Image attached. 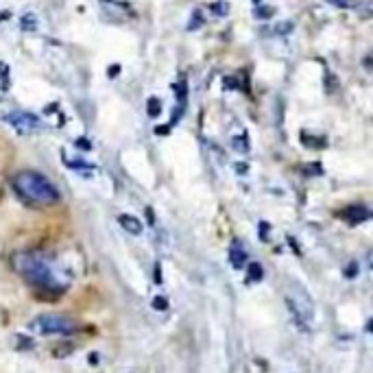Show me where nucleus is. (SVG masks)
I'll return each instance as SVG.
<instances>
[{"label": "nucleus", "mask_w": 373, "mask_h": 373, "mask_svg": "<svg viewBox=\"0 0 373 373\" xmlns=\"http://www.w3.org/2000/svg\"><path fill=\"white\" fill-rule=\"evenodd\" d=\"M13 190L22 201H26L29 205H35V207H50L61 201V194L55 188L52 181L35 170L17 172L13 177Z\"/></svg>", "instance_id": "1"}, {"label": "nucleus", "mask_w": 373, "mask_h": 373, "mask_svg": "<svg viewBox=\"0 0 373 373\" xmlns=\"http://www.w3.org/2000/svg\"><path fill=\"white\" fill-rule=\"evenodd\" d=\"M11 267L20 277H24L29 284L38 288H55L57 290V281H55V273L50 269V262L35 251H24L11 258Z\"/></svg>", "instance_id": "2"}, {"label": "nucleus", "mask_w": 373, "mask_h": 373, "mask_svg": "<svg viewBox=\"0 0 373 373\" xmlns=\"http://www.w3.org/2000/svg\"><path fill=\"white\" fill-rule=\"evenodd\" d=\"M284 301H286V306H288L290 314H293L295 323L301 327V330H308V327L312 325V319H314V304H312L310 295H308L301 286L290 284V286L286 288Z\"/></svg>", "instance_id": "3"}, {"label": "nucleus", "mask_w": 373, "mask_h": 373, "mask_svg": "<svg viewBox=\"0 0 373 373\" xmlns=\"http://www.w3.org/2000/svg\"><path fill=\"white\" fill-rule=\"evenodd\" d=\"M31 327L40 334H59V336L77 332V323L63 314H42L31 323Z\"/></svg>", "instance_id": "4"}, {"label": "nucleus", "mask_w": 373, "mask_h": 373, "mask_svg": "<svg viewBox=\"0 0 373 373\" xmlns=\"http://www.w3.org/2000/svg\"><path fill=\"white\" fill-rule=\"evenodd\" d=\"M5 122L17 127L20 131H31V129H40V118L29 112H11V114H3L0 116Z\"/></svg>", "instance_id": "5"}, {"label": "nucleus", "mask_w": 373, "mask_h": 373, "mask_svg": "<svg viewBox=\"0 0 373 373\" xmlns=\"http://www.w3.org/2000/svg\"><path fill=\"white\" fill-rule=\"evenodd\" d=\"M339 216L343 218V221H347L349 225H358V223H365L367 218L371 216V212H369V207L367 205H347L345 210H341L339 212Z\"/></svg>", "instance_id": "6"}, {"label": "nucleus", "mask_w": 373, "mask_h": 373, "mask_svg": "<svg viewBox=\"0 0 373 373\" xmlns=\"http://www.w3.org/2000/svg\"><path fill=\"white\" fill-rule=\"evenodd\" d=\"M229 262H232V267H234V269H242L244 264H247V251L242 249V244H240V242H234V244H232Z\"/></svg>", "instance_id": "7"}, {"label": "nucleus", "mask_w": 373, "mask_h": 373, "mask_svg": "<svg viewBox=\"0 0 373 373\" xmlns=\"http://www.w3.org/2000/svg\"><path fill=\"white\" fill-rule=\"evenodd\" d=\"M118 223H120V225H122V229H125V232H129L131 236H138V234H142V223H140L135 216H129V214H120V216H118Z\"/></svg>", "instance_id": "8"}, {"label": "nucleus", "mask_w": 373, "mask_h": 373, "mask_svg": "<svg viewBox=\"0 0 373 373\" xmlns=\"http://www.w3.org/2000/svg\"><path fill=\"white\" fill-rule=\"evenodd\" d=\"M232 147L234 151H238V153H249V138H247V133H240V135H234L232 138Z\"/></svg>", "instance_id": "9"}, {"label": "nucleus", "mask_w": 373, "mask_h": 373, "mask_svg": "<svg viewBox=\"0 0 373 373\" xmlns=\"http://www.w3.org/2000/svg\"><path fill=\"white\" fill-rule=\"evenodd\" d=\"M262 277H264V269H262V264H258V262H251V264H249V277H247V281H260Z\"/></svg>", "instance_id": "10"}, {"label": "nucleus", "mask_w": 373, "mask_h": 373, "mask_svg": "<svg viewBox=\"0 0 373 373\" xmlns=\"http://www.w3.org/2000/svg\"><path fill=\"white\" fill-rule=\"evenodd\" d=\"M147 112L151 118H157L159 112H162V103H159V98H149L147 101Z\"/></svg>", "instance_id": "11"}, {"label": "nucleus", "mask_w": 373, "mask_h": 373, "mask_svg": "<svg viewBox=\"0 0 373 373\" xmlns=\"http://www.w3.org/2000/svg\"><path fill=\"white\" fill-rule=\"evenodd\" d=\"M304 175H323V166L319 162H312V164H306V166L301 168Z\"/></svg>", "instance_id": "12"}, {"label": "nucleus", "mask_w": 373, "mask_h": 373, "mask_svg": "<svg viewBox=\"0 0 373 373\" xmlns=\"http://www.w3.org/2000/svg\"><path fill=\"white\" fill-rule=\"evenodd\" d=\"M301 142L306 144V147H323L325 144L323 138H312L310 133H301Z\"/></svg>", "instance_id": "13"}, {"label": "nucleus", "mask_w": 373, "mask_h": 373, "mask_svg": "<svg viewBox=\"0 0 373 373\" xmlns=\"http://www.w3.org/2000/svg\"><path fill=\"white\" fill-rule=\"evenodd\" d=\"M153 308H155V310H159V312H164L168 308V301L164 297H155V299H153Z\"/></svg>", "instance_id": "14"}, {"label": "nucleus", "mask_w": 373, "mask_h": 373, "mask_svg": "<svg viewBox=\"0 0 373 373\" xmlns=\"http://www.w3.org/2000/svg\"><path fill=\"white\" fill-rule=\"evenodd\" d=\"M330 5H334V7H341V9H349V7H353V0H327Z\"/></svg>", "instance_id": "15"}, {"label": "nucleus", "mask_w": 373, "mask_h": 373, "mask_svg": "<svg viewBox=\"0 0 373 373\" xmlns=\"http://www.w3.org/2000/svg\"><path fill=\"white\" fill-rule=\"evenodd\" d=\"M345 275H347V277H356L358 275V264H356V262H351V264L345 269Z\"/></svg>", "instance_id": "16"}, {"label": "nucleus", "mask_w": 373, "mask_h": 373, "mask_svg": "<svg viewBox=\"0 0 373 373\" xmlns=\"http://www.w3.org/2000/svg\"><path fill=\"white\" fill-rule=\"evenodd\" d=\"M212 9H214V11H218V15H225L227 13V5L225 3H214Z\"/></svg>", "instance_id": "17"}, {"label": "nucleus", "mask_w": 373, "mask_h": 373, "mask_svg": "<svg viewBox=\"0 0 373 373\" xmlns=\"http://www.w3.org/2000/svg\"><path fill=\"white\" fill-rule=\"evenodd\" d=\"M68 351H72V345L66 343V347H61V349L57 347V349H55V356H68Z\"/></svg>", "instance_id": "18"}, {"label": "nucleus", "mask_w": 373, "mask_h": 373, "mask_svg": "<svg viewBox=\"0 0 373 373\" xmlns=\"http://www.w3.org/2000/svg\"><path fill=\"white\" fill-rule=\"evenodd\" d=\"M269 229H271L269 223L262 221V223H260V238H262V240H267V232H269Z\"/></svg>", "instance_id": "19"}, {"label": "nucleus", "mask_w": 373, "mask_h": 373, "mask_svg": "<svg viewBox=\"0 0 373 373\" xmlns=\"http://www.w3.org/2000/svg\"><path fill=\"white\" fill-rule=\"evenodd\" d=\"M258 15L260 17H271L273 15V9H258Z\"/></svg>", "instance_id": "20"}, {"label": "nucleus", "mask_w": 373, "mask_h": 373, "mask_svg": "<svg viewBox=\"0 0 373 373\" xmlns=\"http://www.w3.org/2000/svg\"><path fill=\"white\" fill-rule=\"evenodd\" d=\"M9 75V68H7V63H3L0 61V79H5Z\"/></svg>", "instance_id": "21"}, {"label": "nucleus", "mask_w": 373, "mask_h": 373, "mask_svg": "<svg viewBox=\"0 0 373 373\" xmlns=\"http://www.w3.org/2000/svg\"><path fill=\"white\" fill-rule=\"evenodd\" d=\"M168 131H170V127H157V129H155L157 135H166Z\"/></svg>", "instance_id": "22"}, {"label": "nucleus", "mask_w": 373, "mask_h": 373, "mask_svg": "<svg viewBox=\"0 0 373 373\" xmlns=\"http://www.w3.org/2000/svg\"><path fill=\"white\" fill-rule=\"evenodd\" d=\"M236 168H238L240 175H244V172H247V164H242V162H240V164H236Z\"/></svg>", "instance_id": "23"}, {"label": "nucleus", "mask_w": 373, "mask_h": 373, "mask_svg": "<svg viewBox=\"0 0 373 373\" xmlns=\"http://www.w3.org/2000/svg\"><path fill=\"white\" fill-rule=\"evenodd\" d=\"M118 75V66H114V68H109V77H116Z\"/></svg>", "instance_id": "24"}, {"label": "nucleus", "mask_w": 373, "mask_h": 373, "mask_svg": "<svg viewBox=\"0 0 373 373\" xmlns=\"http://www.w3.org/2000/svg\"><path fill=\"white\" fill-rule=\"evenodd\" d=\"M256 3H260V0H256Z\"/></svg>", "instance_id": "25"}]
</instances>
